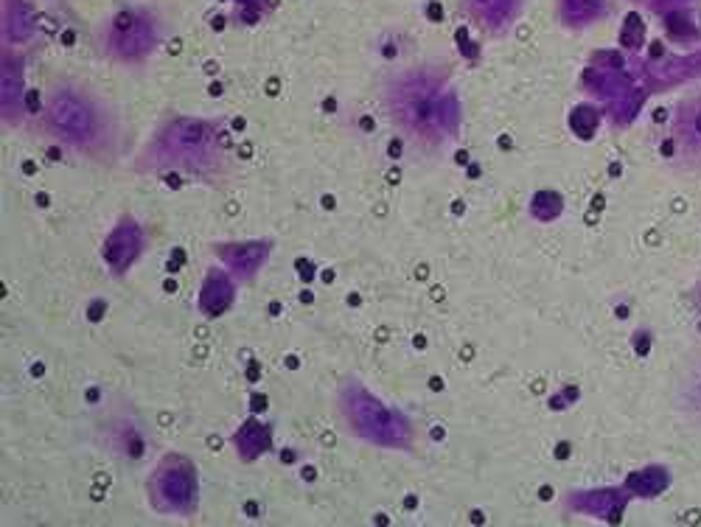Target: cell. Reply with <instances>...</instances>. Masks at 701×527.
Wrapping results in <instances>:
<instances>
[{
	"mask_svg": "<svg viewBox=\"0 0 701 527\" xmlns=\"http://www.w3.org/2000/svg\"><path fill=\"white\" fill-rule=\"evenodd\" d=\"M48 124L57 132V138L82 152H101L104 143L110 141L107 115L101 113L96 101L73 87L54 93L48 104Z\"/></svg>",
	"mask_w": 701,
	"mask_h": 527,
	"instance_id": "cell-1",
	"label": "cell"
},
{
	"mask_svg": "<svg viewBox=\"0 0 701 527\" xmlns=\"http://www.w3.org/2000/svg\"><path fill=\"white\" fill-rule=\"evenodd\" d=\"M396 115L418 138L435 141V138H444L446 121H449V99H441V93L430 82H407L399 87Z\"/></svg>",
	"mask_w": 701,
	"mask_h": 527,
	"instance_id": "cell-2",
	"label": "cell"
},
{
	"mask_svg": "<svg viewBox=\"0 0 701 527\" xmlns=\"http://www.w3.org/2000/svg\"><path fill=\"white\" fill-rule=\"evenodd\" d=\"M676 143H679V152L687 157H696L701 160V99L687 101L679 107V115H676Z\"/></svg>",
	"mask_w": 701,
	"mask_h": 527,
	"instance_id": "cell-3",
	"label": "cell"
},
{
	"mask_svg": "<svg viewBox=\"0 0 701 527\" xmlns=\"http://www.w3.org/2000/svg\"><path fill=\"white\" fill-rule=\"evenodd\" d=\"M676 399H679V410L687 418H693V421L701 424V354L690 359L685 365V371L679 373Z\"/></svg>",
	"mask_w": 701,
	"mask_h": 527,
	"instance_id": "cell-4",
	"label": "cell"
},
{
	"mask_svg": "<svg viewBox=\"0 0 701 527\" xmlns=\"http://www.w3.org/2000/svg\"><path fill=\"white\" fill-rule=\"evenodd\" d=\"M699 73H701V51H696V54H687V57L662 62V65H657V68L651 71V76H654V82H657V85L671 87L676 85V82L693 79V76H699Z\"/></svg>",
	"mask_w": 701,
	"mask_h": 527,
	"instance_id": "cell-5",
	"label": "cell"
},
{
	"mask_svg": "<svg viewBox=\"0 0 701 527\" xmlns=\"http://www.w3.org/2000/svg\"><path fill=\"white\" fill-rule=\"evenodd\" d=\"M668 483H671V477H668V471L665 469H645L631 474L629 488L637 497H657L659 491L668 488Z\"/></svg>",
	"mask_w": 701,
	"mask_h": 527,
	"instance_id": "cell-6",
	"label": "cell"
},
{
	"mask_svg": "<svg viewBox=\"0 0 701 527\" xmlns=\"http://www.w3.org/2000/svg\"><path fill=\"white\" fill-rule=\"evenodd\" d=\"M581 508L592 513L598 511V508H603V513H620V508H623V497H620L617 491H598V494H592Z\"/></svg>",
	"mask_w": 701,
	"mask_h": 527,
	"instance_id": "cell-7",
	"label": "cell"
}]
</instances>
